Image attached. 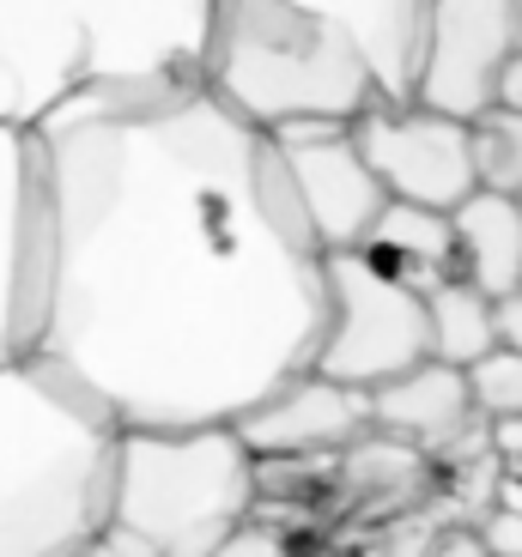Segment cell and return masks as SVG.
Segmentation results:
<instances>
[{"instance_id":"6da1fadb","label":"cell","mask_w":522,"mask_h":557,"mask_svg":"<svg viewBox=\"0 0 522 557\" xmlns=\"http://www.w3.org/2000/svg\"><path fill=\"white\" fill-rule=\"evenodd\" d=\"M31 139L56 231L37 351L122 424H238L316 370L328 249L280 139L201 67L92 79Z\"/></svg>"},{"instance_id":"7a4b0ae2","label":"cell","mask_w":522,"mask_h":557,"mask_svg":"<svg viewBox=\"0 0 522 557\" xmlns=\"http://www.w3.org/2000/svg\"><path fill=\"white\" fill-rule=\"evenodd\" d=\"M122 418L49 351L0 358V557L98 552L116 521Z\"/></svg>"},{"instance_id":"3957f363","label":"cell","mask_w":522,"mask_h":557,"mask_svg":"<svg viewBox=\"0 0 522 557\" xmlns=\"http://www.w3.org/2000/svg\"><path fill=\"white\" fill-rule=\"evenodd\" d=\"M201 79L255 127L359 122L389 98L365 42L316 0H207Z\"/></svg>"},{"instance_id":"277c9868","label":"cell","mask_w":522,"mask_h":557,"mask_svg":"<svg viewBox=\"0 0 522 557\" xmlns=\"http://www.w3.org/2000/svg\"><path fill=\"white\" fill-rule=\"evenodd\" d=\"M262 509V455L219 424H128L116 467V521L98 552L128 557H219Z\"/></svg>"},{"instance_id":"5b68a950","label":"cell","mask_w":522,"mask_h":557,"mask_svg":"<svg viewBox=\"0 0 522 557\" xmlns=\"http://www.w3.org/2000/svg\"><path fill=\"white\" fill-rule=\"evenodd\" d=\"M432 358V304L425 285L359 249H328V334L316 351V370L359 388L401 376Z\"/></svg>"},{"instance_id":"8992f818","label":"cell","mask_w":522,"mask_h":557,"mask_svg":"<svg viewBox=\"0 0 522 557\" xmlns=\"http://www.w3.org/2000/svg\"><path fill=\"white\" fill-rule=\"evenodd\" d=\"M522 49V0H425V37L413 98L450 115H474L498 103L505 67Z\"/></svg>"},{"instance_id":"52a82bcc","label":"cell","mask_w":522,"mask_h":557,"mask_svg":"<svg viewBox=\"0 0 522 557\" xmlns=\"http://www.w3.org/2000/svg\"><path fill=\"white\" fill-rule=\"evenodd\" d=\"M353 134L396 200L462 207L481 188V170H474V122L468 115L432 110L420 98H377L353 122Z\"/></svg>"},{"instance_id":"ba28073f","label":"cell","mask_w":522,"mask_h":557,"mask_svg":"<svg viewBox=\"0 0 522 557\" xmlns=\"http://www.w3.org/2000/svg\"><path fill=\"white\" fill-rule=\"evenodd\" d=\"M274 139H280L286 164H292V182L304 207H311L323 249L371 243V231H377V219L389 212L396 195L365 158L353 122H292V127H274Z\"/></svg>"},{"instance_id":"9c48e42d","label":"cell","mask_w":522,"mask_h":557,"mask_svg":"<svg viewBox=\"0 0 522 557\" xmlns=\"http://www.w3.org/2000/svg\"><path fill=\"white\" fill-rule=\"evenodd\" d=\"M238 431L250 436L262 460L347 455L359 436L377 431V412H371V388H359V382H340L328 370H298L238 418Z\"/></svg>"},{"instance_id":"30bf717a","label":"cell","mask_w":522,"mask_h":557,"mask_svg":"<svg viewBox=\"0 0 522 557\" xmlns=\"http://www.w3.org/2000/svg\"><path fill=\"white\" fill-rule=\"evenodd\" d=\"M371 412H377V431L408 436L425 455H444L456 443H474L481 436V406H474V382H468L462 363L450 358H425L401 376L377 382L371 388Z\"/></svg>"},{"instance_id":"8fae6325","label":"cell","mask_w":522,"mask_h":557,"mask_svg":"<svg viewBox=\"0 0 522 557\" xmlns=\"http://www.w3.org/2000/svg\"><path fill=\"white\" fill-rule=\"evenodd\" d=\"M456 212V273L493 297L522 292V195L474 188Z\"/></svg>"},{"instance_id":"7c38bea8","label":"cell","mask_w":522,"mask_h":557,"mask_svg":"<svg viewBox=\"0 0 522 557\" xmlns=\"http://www.w3.org/2000/svg\"><path fill=\"white\" fill-rule=\"evenodd\" d=\"M340 25L365 42L371 67H377L389 98H413V73H420V37H425V0H316Z\"/></svg>"},{"instance_id":"4fadbf2b","label":"cell","mask_w":522,"mask_h":557,"mask_svg":"<svg viewBox=\"0 0 522 557\" xmlns=\"http://www.w3.org/2000/svg\"><path fill=\"white\" fill-rule=\"evenodd\" d=\"M365 249L432 292L444 273H456V212L425 207V200H389V212L377 219Z\"/></svg>"},{"instance_id":"5bb4252c","label":"cell","mask_w":522,"mask_h":557,"mask_svg":"<svg viewBox=\"0 0 522 557\" xmlns=\"http://www.w3.org/2000/svg\"><path fill=\"white\" fill-rule=\"evenodd\" d=\"M425 304H432V358H450L462 370H474L505 339L498 334V297L462 273H444L425 292Z\"/></svg>"},{"instance_id":"9a60e30c","label":"cell","mask_w":522,"mask_h":557,"mask_svg":"<svg viewBox=\"0 0 522 557\" xmlns=\"http://www.w3.org/2000/svg\"><path fill=\"white\" fill-rule=\"evenodd\" d=\"M474 170H481V188L522 195V110L493 103L474 115Z\"/></svg>"},{"instance_id":"2e32d148","label":"cell","mask_w":522,"mask_h":557,"mask_svg":"<svg viewBox=\"0 0 522 557\" xmlns=\"http://www.w3.org/2000/svg\"><path fill=\"white\" fill-rule=\"evenodd\" d=\"M468 382H474L481 418H522V351L517 346L498 339V346L468 370Z\"/></svg>"},{"instance_id":"e0dca14e","label":"cell","mask_w":522,"mask_h":557,"mask_svg":"<svg viewBox=\"0 0 522 557\" xmlns=\"http://www.w3.org/2000/svg\"><path fill=\"white\" fill-rule=\"evenodd\" d=\"M481 545H486V557H522V509L517 503H498L493 516L481 521Z\"/></svg>"},{"instance_id":"ac0fdd59","label":"cell","mask_w":522,"mask_h":557,"mask_svg":"<svg viewBox=\"0 0 522 557\" xmlns=\"http://www.w3.org/2000/svg\"><path fill=\"white\" fill-rule=\"evenodd\" d=\"M486 424H493V455L522 460V418H486Z\"/></svg>"},{"instance_id":"d6986e66","label":"cell","mask_w":522,"mask_h":557,"mask_svg":"<svg viewBox=\"0 0 522 557\" xmlns=\"http://www.w3.org/2000/svg\"><path fill=\"white\" fill-rule=\"evenodd\" d=\"M498 334H505V346L522 351V292L498 297Z\"/></svg>"},{"instance_id":"ffe728a7","label":"cell","mask_w":522,"mask_h":557,"mask_svg":"<svg viewBox=\"0 0 522 557\" xmlns=\"http://www.w3.org/2000/svg\"><path fill=\"white\" fill-rule=\"evenodd\" d=\"M498 103H510V110H522V49H517V61L505 67V85H498Z\"/></svg>"}]
</instances>
